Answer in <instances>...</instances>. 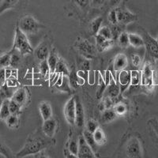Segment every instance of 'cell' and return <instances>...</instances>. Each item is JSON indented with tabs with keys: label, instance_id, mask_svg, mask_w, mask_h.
Here are the masks:
<instances>
[{
	"label": "cell",
	"instance_id": "obj_1",
	"mask_svg": "<svg viewBox=\"0 0 158 158\" xmlns=\"http://www.w3.org/2000/svg\"><path fill=\"white\" fill-rule=\"evenodd\" d=\"M55 142L56 141L54 138L47 136L44 133L42 129H37L28 136L24 146L18 153H16L15 156L25 157L34 155L55 145Z\"/></svg>",
	"mask_w": 158,
	"mask_h": 158
},
{
	"label": "cell",
	"instance_id": "obj_2",
	"mask_svg": "<svg viewBox=\"0 0 158 158\" xmlns=\"http://www.w3.org/2000/svg\"><path fill=\"white\" fill-rule=\"evenodd\" d=\"M13 50L18 51L22 56L32 54L34 52L29 43L27 35L24 33L18 26L15 29V36L14 44H13Z\"/></svg>",
	"mask_w": 158,
	"mask_h": 158
},
{
	"label": "cell",
	"instance_id": "obj_3",
	"mask_svg": "<svg viewBox=\"0 0 158 158\" xmlns=\"http://www.w3.org/2000/svg\"><path fill=\"white\" fill-rule=\"evenodd\" d=\"M17 26L26 35L35 34L42 28H44L41 23H40L34 17L30 15L22 17L19 20Z\"/></svg>",
	"mask_w": 158,
	"mask_h": 158
},
{
	"label": "cell",
	"instance_id": "obj_4",
	"mask_svg": "<svg viewBox=\"0 0 158 158\" xmlns=\"http://www.w3.org/2000/svg\"><path fill=\"white\" fill-rule=\"evenodd\" d=\"M74 47L78 51L80 55L86 59H91L97 55V47L90 43L88 40L79 38L76 41Z\"/></svg>",
	"mask_w": 158,
	"mask_h": 158
},
{
	"label": "cell",
	"instance_id": "obj_5",
	"mask_svg": "<svg viewBox=\"0 0 158 158\" xmlns=\"http://www.w3.org/2000/svg\"><path fill=\"white\" fill-rule=\"evenodd\" d=\"M117 14V19H118V23L120 25L126 26L131 23L138 21V15L131 12L126 7H115Z\"/></svg>",
	"mask_w": 158,
	"mask_h": 158
},
{
	"label": "cell",
	"instance_id": "obj_6",
	"mask_svg": "<svg viewBox=\"0 0 158 158\" xmlns=\"http://www.w3.org/2000/svg\"><path fill=\"white\" fill-rule=\"evenodd\" d=\"M125 152L128 157L138 158L142 156V148L140 141L136 137L132 138L128 141L126 146Z\"/></svg>",
	"mask_w": 158,
	"mask_h": 158
},
{
	"label": "cell",
	"instance_id": "obj_7",
	"mask_svg": "<svg viewBox=\"0 0 158 158\" xmlns=\"http://www.w3.org/2000/svg\"><path fill=\"white\" fill-rule=\"evenodd\" d=\"M141 83L143 86L152 88L154 84V70L150 63L144 65L142 73L141 74Z\"/></svg>",
	"mask_w": 158,
	"mask_h": 158
},
{
	"label": "cell",
	"instance_id": "obj_8",
	"mask_svg": "<svg viewBox=\"0 0 158 158\" xmlns=\"http://www.w3.org/2000/svg\"><path fill=\"white\" fill-rule=\"evenodd\" d=\"M142 38L148 55L153 59H158V42L156 40L152 37L148 32H145Z\"/></svg>",
	"mask_w": 158,
	"mask_h": 158
},
{
	"label": "cell",
	"instance_id": "obj_9",
	"mask_svg": "<svg viewBox=\"0 0 158 158\" xmlns=\"http://www.w3.org/2000/svg\"><path fill=\"white\" fill-rule=\"evenodd\" d=\"M78 153L77 157L80 158H94L97 157V153L89 146L86 141L85 140L83 135L78 138Z\"/></svg>",
	"mask_w": 158,
	"mask_h": 158
},
{
	"label": "cell",
	"instance_id": "obj_10",
	"mask_svg": "<svg viewBox=\"0 0 158 158\" xmlns=\"http://www.w3.org/2000/svg\"><path fill=\"white\" fill-rule=\"evenodd\" d=\"M64 116L70 125H74L75 122V97H72L67 101L64 106Z\"/></svg>",
	"mask_w": 158,
	"mask_h": 158
},
{
	"label": "cell",
	"instance_id": "obj_11",
	"mask_svg": "<svg viewBox=\"0 0 158 158\" xmlns=\"http://www.w3.org/2000/svg\"><path fill=\"white\" fill-rule=\"evenodd\" d=\"M74 125L81 128L85 125V112L81 100L75 96V122Z\"/></svg>",
	"mask_w": 158,
	"mask_h": 158
},
{
	"label": "cell",
	"instance_id": "obj_12",
	"mask_svg": "<svg viewBox=\"0 0 158 158\" xmlns=\"http://www.w3.org/2000/svg\"><path fill=\"white\" fill-rule=\"evenodd\" d=\"M50 44L48 40H44L38 45L34 50V55L40 62L46 60L50 53Z\"/></svg>",
	"mask_w": 158,
	"mask_h": 158
},
{
	"label": "cell",
	"instance_id": "obj_13",
	"mask_svg": "<svg viewBox=\"0 0 158 158\" xmlns=\"http://www.w3.org/2000/svg\"><path fill=\"white\" fill-rule=\"evenodd\" d=\"M58 127L57 121L54 118H50L48 119L44 120V123L42 125V131L47 136L50 138H54L56 133Z\"/></svg>",
	"mask_w": 158,
	"mask_h": 158
},
{
	"label": "cell",
	"instance_id": "obj_14",
	"mask_svg": "<svg viewBox=\"0 0 158 158\" xmlns=\"http://www.w3.org/2000/svg\"><path fill=\"white\" fill-rule=\"evenodd\" d=\"M120 85L116 82L115 79L114 78L113 75L111 73V74H110V81L108 85H107L106 89H105L107 97H110L111 99L116 98L118 94H119V93H120Z\"/></svg>",
	"mask_w": 158,
	"mask_h": 158
},
{
	"label": "cell",
	"instance_id": "obj_15",
	"mask_svg": "<svg viewBox=\"0 0 158 158\" xmlns=\"http://www.w3.org/2000/svg\"><path fill=\"white\" fill-rule=\"evenodd\" d=\"M128 60L126 55L120 53V54L117 55L114 59L113 68L115 71H121L126 68Z\"/></svg>",
	"mask_w": 158,
	"mask_h": 158
},
{
	"label": "cell",
	"instance_id": "obj_16",
	"mask_svg": "<svg viewBox=\"0 0 158 158\" xmlns=\"http://www.w3.org/2000/svg\"><path fill=\"white\" fill-rule=\"evenodd\" d=\"M10 99L16 101L21 106H24L28 99V93L25 88H20L14 93Z\"/></svg>",
	"mask_w": 158,
	"mask_h": 158
},
{
	"label": "cell",
	"instance_id": "obj_17",
	"mask_svg": "<svg viewBox=\"0 0 158 158\" xmlns=\"http://www.w3.org/2000/svg\"><path fill=\"white\" fill-rule=\"evenodd\" d=\"M40 112L43 120H46L52 117V109L50 103L48 101H43L40 104Z\"/></svg>",
	"mask_w": 158,
	"mask_h": 158
},
{
	"label": "cell",
	"instance_id": "obj_18",
	"mask_svg": "<svg viewBox=\"0 0 158 158\" xmlns=\"http://www.w3.org/2000/svg\"><path fill=\"white\" fill-rule=\"evenodd\" d=\"M131 73L127 70H121L120 73L118 74V84L121 86H123V89L127 88L131 85Z\"/></svg>",
	"mask_w": 158,
	"mask_h": 158
},
{
	"label": "cell",
	"instance_id": "obj_19",
	"mask_svg": "<svg viewBox=\"0 0 158 158\" xmlns=\"http://www.w3.org/2000/svg\"><path fill=\"white\" fill-rule=\"evenodd\" d=\"M21 0H2L0 2V15L9 10L15 9Z\"/></svg>",
	"mask_w": 158,
	"mask_h": 158
},
{
	"label": "cell",
	"instance_id": "obj_20",
	"mask_svg": "<svg viewBox=\"0 0 158 158\" xmlns=\"http://www.w3.org/2000/svg\"><path fill=\"white\" fill-rule=\"evenodd\" d=\"M128 36H129L130 45H131L132 47L135 48L145 47L143 38L140 35L136 34V33H128Z\"/></svg>",
	"mask_w": 158,
	"mask_h": 158
},
{
	"label": "cell",
	"instance_id": "obj_21",
	"mask_svg": "<svg viewBox=\"0 0 158 158\" xmlns=\"http://www.w3.org/2000/svg\"><path fill=\"white\" fill-rule=\"evenodd\" d=\"M117 117L116 113L113 109L111 108H106L102 111L101 116V121L103 123H109L112 122Z\"/></svg>",
	"mask_w": 158,
	"mask_h": 158
},
{
	"label": "cell",
	"instance_id": "obj_22",
	"mask_svg": "<svg viewBox=\"0 0 158 158\" xmlns=\"http://www.w3.org/2000/svg\"><path fill=\"white\" fill-rule=\"evenodd\" d=\"M103 18L102 17H97V18H94L89 24V32L90 34L93 36H96L98 33L99 29H101V25L103 22Z\"/></svg>",
	"mask_w": 158,
	"mask_h": 158
},
{
	"label": "cell",
	"instance_id": "obj_23",
	"mask_svg": "<svg viewBox=\"0 0 158 158\" xmlns=\"http://www.w3.org/2000/svg\"><path fill=\"white\" fill-rule=\"evenodd\" d=\"M83 137H84L85 140L86 141L87 143L89 144V146L92 148V149L97 153V149H98V144L96 142L95 138L94 137V134L90 133L89 131H86V130H85L83 131Z\"/></svg>",
	"mask_w": 158,
	"mask_h": 158
},
{
	"label": "cell",
	"instance_id": "obj_24",
	"mask_svg": "<svg viewBox=\"0 0 158 158\" xmlns=\"http://www.w3.org/2000/svg\"><path fill=\"white\" fill-rule=\"evenodd\" d=\"M93 134H94V137L95 138L96 142L98 144V146H102V145L106 143V135L101 128L98 127Z\"/></svg>",
	"mask_w": 158,
	"mask_h": 158
},
{
	"label": "cell",
	"instance_id": "obj_25",
	"mask_svg": "<svg viewBox=\"0 0 158 158\" xmlns=\"http://www.w3.org/2000/svg\"><path fill=\"white\" fill-rule=\"evenodd\" d=\"M59 58L58 57L57 55L56 54L55 50H52L49 53V56L47 59L48 63L49 68H50V73H53L56 70V65H57L58 60Z\"/></svg>",
	"mask_w": 158,
	"mask_h": 158
},
{
	"label": "cell",
	"instance_id": "obj_26",
	"mask_svg": "<svg viewBox=\"0 0 158 158\" xmlns=\"http://www.w3.org/2000/svg\"><path fill=\"white\" fill-rule=\"evenodd\" d=\"M56 73L58 74H61L64 76H68L70 74V70H69L68 67H67V63L63 61V59H59L58 60L57 65H56V70H55Z\"/></svg>",
	"mask_w": 158,
	"mask_h": 158
},
{
	"label": "cell",
	"instance_id": "obj_27",
	"mask_svg": "<svg viewBox=\"0 0 158 158\" xmlns=\"http://www.w3.org/2000/svg\"><path fill=\"white\" fill-rule=\"evenodd\" d=\"M78 139L74 138H70L67 144V149L71 153L73 156L77 157V153H78Z\"/></svg>",
	"mask_w": 158,
	"mask_h": 158
},
{
	"label": "cell",
	"instance_id": "obj_28",
	"mask_svg": "<svg viewBox=\"0 0 158 158\" xmlns=\"http://www.w3.org/2000/svg\"><path fill=\"white\" fill-rule=\"evenodd\" d=\"M6 123L7 125V127L11 129H15V128H18L19 126L20 120L19 117L18 115H13L10 114L7 118L5 119Z\"/></svg>",
	"mask_w": 158,
	"mask_h": 158
},
{
	"label": "cell",
	"instance_id": "obj_29",
	"mask_svg": "<svg viewBox=\"0 0 158 158\" xmlns=\"http://www.w3.org/2000/svg\"><path fill=\"white\" fill-rule=\"evenodd\" d=\"M116 40L118 41V46L122 48H127L130 45L129 36H128L127 32L125 31H123Z\"/></svg>",
	"mask_w": 158,
	"mask_h": 158
},
{
	"label": "cell",
	"instance_id": "obj_30",
	"mask_svg": "<svg viewBox=\"0 0 158 158\" xmlns=\"http://www.w3.org/2000/svg\"><path fill=\"white\" fill-rule=\"evenodd\" d=\"M14 93L15 92H13L10 89V86L6 83H5V84H3L2 85L0 86V98H2V100L10 99L12 97Z\"/></svg>",
	"mask_w": 158,
	"mask_h": 158
},
{
	"label": "cell",
	"instance_id": "obj_31",
	"mask_svg": "<svg viewBox=\"0 0 158 158\" xmlns=\"http://www.w3.org/2000/svg\"><path fill=\"white\" fill-rule=\"evenodd\" d=\"M9 101L10 99H6L2 101V107H1V110H0V119L5 120L6 118L10 115V111L9 108Z\"/></svg>",
	"mask_w": 158,
	"mask_h": 158
},
{
	"label": "cell",
	"instance_id": "obj_32",
	"mask_svg": "<svg viewBox=\"0 0 158 158\" xmlns=\"http://www.w3.org/2000/svg\"><path fill=\"white\" fill-rule=\"evenodd\" d=\"M21 56L19 52L16 50L11 51V57H10V67L13 68H16L18 65L21 63Z\"/></svg>",
	"mask_w": 158,
	"mask_h": 158
},
{
	"label": "cell",
	"instance_id": "obj_33",
	"mask_svg": "<svg viewBox=\"0 0 158 158\" xmlns=\"http://www.w3.org/2000/svg\"><path fill=\"white\" fill-rule=\"evenodd\" d=\"M67 77H68L69 83H70V87L76 89L80 85L78 81L79 75L77 74H76L75 71H70V74H69Z\"/></svg>",
	"mask_w": 158,
	"mask_h": 158
},
{
	"label": "cell",
	"instance_id": "obj_34",
	"mask_svg": "<svg viewBox=\"0 0 158 158\" xmlns=\"http://www.w3.org/2000/svg\"><path fill=\"white\" fill-rule=\"evenodd\" d=\"M22 107L19 104L15 101L12 99H10L9 101V108L10 111V114L13 115H19L21 113V110H22Z\"/></svg>",
	"mask_w": 158,
	"mask_h": 158
},
{
	"label": "cell",
	"instance_id": "obj_35",
	"mask_svg": "<svg viewBox=\"0 0 158 158\" xmlns=\"http://www.w3.org/2000/svg\"><path fill=\"white\" fill-rule=\"evenodd\" d=\"M11 52H6L2 56H0V68H5L10 67V63Z\"/></svg>",
	"mask_w": 158,
	"mask_h": 158
},
{
	"label": "cell",
	"instance_id": "obj_36",
	"mask_svg": "<svg viewBox=\"0 0 158 158\" xmlns=\"http://www.w3.org/2000/svg\"><path fill=\"white\" fill-rule=\"evenodd\" d=\"M39 70L40 73L41 74L42 76H44V77H49V74H50V68H49L47 59H46V60H44V61L40 62Z\"/></svg>",
	"mask_w": 158,
	"mask_h": 158
},
{
	"label": "cell",
	"instance_id": "obj_37",
	"mask_svg": "<svg viewBox=\"0 0 158 158\" xmlns=\"http://www.w3.org/2000/svg\"><path fill=\"white\" fill-rule=\"evenodd\" d=\"M0 155L5 156L6 158H11L14 156L12 151L6 146L3 142L0 140Z\"/></svg>",
	"mask_w": 158,
	"mask_h": 158
},
{
	"label": "cell",
	"instance_id": "obj_38",
	"mask_svg": "<svg viewBox=\"0 0 158 158\" xmlns=\"http://www.w3.org/2000/svg\"><path fill=\"white\" fill-rule=\"evenodd\" d=\"M106 84H105V81H104V78L102 77H100V81H99V85L98 88L97 90V98L101 99L103 97V95L104 94V92L106 89Z\"/></svg>",
	"mask_w": 158,
	"mask_h": 158
},
{
	"label": "cell",
	"instance_id": "obj_39",
	"mask_svg": "<svg viewBox=\"0 0 158 158\" xmlns=\"http://www.w3.org/2000/svg\"><path fill=\"white\" fill-rule=\"evenodd\" d=\"M72 2L81 10H86L91 6V0H72Z\"/></svg>",
	"mask_w": 158,
	"mask_h": 158
},
{
	"label": "cell",
	"instance_id": "obj_40",
	"mask_svg": "<svg viewBox=\"0 0 158 158\" xmlns=\"http://www.w3.org/2000/svg\"><path fill=\"white\" fill-rule=\"evenodd\" d=\"M97 34L101 35L103 37L107 40H112V34L110 27L108 26H101V29H99Z\"/></svg>",
	"mask_w": 158,
	"mask_h": 158
},
{
	"label": "cell",
	"instance_id": "obj_41",
	"mask_svg": "<svg viewBox=\"0 0 158 158\" xmlns=\"http://www.w3.org/2000/svg\"><path fill=\"white\" fill-rule=\"evenodd\" d=\"M114 40H106L105 41L103 42L102 44H101L100 45H97L96 46L97 47V49L98 52H104V51L108 50V49L111 48L112 46H113Z\"/></svg>",
	"mask_w": 158,
	"mask_h": 158
},
{
	"label": "cell",
	"instance_id": "obj_42",
	"mask_svg": "<svg viewBox=\"0 0 158 158\" xmlns=\"http://www.w3.org/2000/svg\"><path fill=\"white\" fill-rule=\"evenodd\" d=\"M113 110L115 111L117 115H123L126 113L127 111V107L123 103H117L114 106Z\"/></svg>",
	"mask_w": 158,
	"mask_h": 158
},
{
	"label": "cell",
	"instance_id": "obj_43",
	"mask_svg": "<svg viewBox=\"0 0 158 158\" xmlns=\"http://www.w3.org/2000/svg\"><path fill=\"white\" fill-rule=\"evenodd\" d=\"M67 76L63 75V81H62L61 85L57 86L56 88L59 90H61V91L66 92V93H70V83H69V79L67 78Z\"/></svg>",
	"mask_w": 158,
	"mask_h": 158
},
{
	"label": "cell",
	"instance_id": "obj_44",
	"mask_svg": "<svg viewBox=\"0 0 158 158\" xmlns=\"http://www.w3.org/2000/svg\"><path fill=\"white\" fill-rule=\"evenodd\" d=\"M99 127V123L97 121L94 120V119H89V121H87V123H85V128H86V131H89L90 133H94V131Z\"/></svg>",
	"mask_w": 158,
	"mask_h": 158
},
{
	"label": "cell",
	"instance_id": "obj_45",
	"mask_svg": "<svg viewBox=\"0 0 158 158\" xmlns=\"http://www.w3.org/2000/svg\"><path fill=\"white\" fill-rule=\"evenodd\" d=\"M131 85H138L141 81V75L138 71H131Z\"/></svg>",
	"mask_w": 158,
	"mask_h": 158
},
{
	"label": "cell",
	"instance_id": "obj_46",
	"mask_svg": "<svg viewBox=\"0 0 158 158\" xmlns=\"http://www.w3.org/2000/svg\"><path fill=\"white\" fill-rule=\"evenodd\" d=\"M108 21L111 25H117L118 24V19H117V14L115 8H113L108 13Z\"/></svg>",
	"mask_w": 158,
	"mask_h": 158
},
{
	"label": "cell",
	"instance_id": "obj_47",
	"mask_svg": "<svg viewBox=\"0 0 158 158\" xmlns=\"http://www.w3.org/2000/svg\"><path fill=\"white\" fill-rule=\"evenodd\" d=\"M148 124L150 127L151 130L155 135V136L158 138V120L156 118H151L150 120L148 121Z\"/></svg>",
	"mask_w": 158,
	"mask_h": 158
},
{
	"label": "cell",
	"instance_id": "obj_48",
	"mask_svg": "<svg viewBox=\"0 0 158 158\" xmlns=\"http://www.w3.org/2000/svg\"><path fill=\"white\" fill-rule=\"evenodd\" d=\"M78 67L80 68V70L82 72H85L87 70H89L90 68V62L89 61V59L83 57V59L79 63Z\"/></svg>",
	"mask_w": 158,
	"mask_h": 158
},
{
	"label": "cell",
	"instance_id": "obj_49",
	"mask_svg": "<svg viewBox=\"0 0 158 158\" xmlns=\"http://www.w3.org/2000/svg\"><path fill=\"white\" fill-rule=\"evenodd\" d=\"M131 63L135 67H139L142 64V59H141L140 56L138 54H133L131 56Z\"/></svg>",
	"mask_w": 158,
	"mask_h": 158
},
{
	"label": "cell",
	"instance_id": "obj_50",
	"mask_svg": "<svg viewBox=\"0 0 158 158\" xmlns=\"http://www.w3.org/2000/svg\"><path fill=\"white\" fill-rule=\"evenodd\" d=\"M106 0H91V6L94 8H99L105 3Z\"/></svg>",
	"mask_w": 158,
	"mask_h": 158
},
{
	"label": "cell",
	"instance_id": "obj_51",
	"mask_svg": "<svg viewBox=\"0 0 158 158\" xmlns=\"http://www.w3.org/2000/svg\"><path fill=\"white\" fill-rule=\"evenodd\" d=\"M6 71L4 68H0V86L5 84L6 81Z\"/></svg>",
	"mask_w": 158,
	"mask_h": 158
},
{
	"label": "cell",
	"instance_id": "obj_52",
	"mask_svg": "<svg viewBox=\"0 0 158 158\" xmlns=\"http://www.w3.org/2000/svg\"><path fill=\"white\" fill-rule=\"evenodd\" d=\"M123 0H109L110 6L112 8H115L118 6V5L121 3Z\"/></svg>",
	"mask_w": 158,
	"mask_h": 158
},
{
	"label": "cell",
	"instance_id": "obj_53",
	"mask_svg": "<svg viewBox=\"0 0 158 158\" xmlns=\"http://www.w3.org/2000/svg\"><path fill=\"white\" fill-rule=\"evenodd\" d=\"M5 71H6V79L10 78V76L11 75V72H12V70H11L10 69H6Z\"/></svg>",
	"mask_w": 158,
	"mask_h": 158
},
{
	"label": "cell",
	"instance_id": "obj_54",
	"mask_svg": "<svg viewBox=\"0 0 158 158\" xmlns=\"http://www.w3.org/2000/svg\"><path fill=\"white\" fill-rule=\"evenodd\" d=\"M2 101H3V100H2V98H0V110H1V107H2Z\"/></svg>",
	"mask_w": 158,
	"mask_h": 158
},
{
	"label": "cell",
	"instance_id": "obj_55",
	"mask_svg": "<svg viewBox=\"0 0 158 158\" xmlns=\"http://www.w3.org/2000/svg\"><path fill=\"white\" fill-rule=\"evenodd\" d=\"M156 41L158 42V36H157V37H156Z\"/></svg>",
	"mask_w": 158,
	"mask_h": 158
}]
</instances>
